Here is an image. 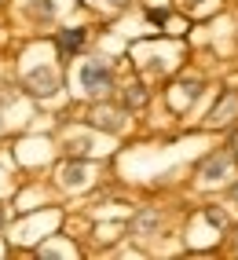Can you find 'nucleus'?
I'll use <instances>...</instances> for the list:
<instances>
[{"label":"nucleus","instance_id":"f257e3e1","mask_svg":"<svg viewBox=\"0 0 238 260\" xmlns=\"http://www.w3.org/2000/svg\"><path fill=\"white\" fill-rule=\"evenodd\" d=\"M81 88L88 92L92 99H107V95L117 88L110 62H103V59H84V62H81Z\"/></svg>","mask_w":238,"mask_h":260},{"label":"nucleus","instance_id":"f03ea898","mask_svg":"<svg viewBox=\"0 0 238 260\" xmlns=\"http://www.w3.org/2000/svg\"><path fill=\"white\" fill-rule=\"evenodd\" d=\"M234 121H238V88H224V92H220V99L213 103L206 125H209V128H231Z\"/></svg>","mask_w":238,"mask_h":260},{"label":"nucleus","instance_id":"7ed1b4c3","mask_svg":"<svg viewBox=\"0 0 238 260\" xmlns=\"http://www.w3.org/2000/svg\"><path fill=\"white\" fill-rule=\"evenodd\" d=\"M125 117H128V110L125 107H114V103H107V99H95V107L88 114V121L95 128H103V132H121L125 128Z\"/></svg>","mask_w":238,"mask_h":260},{"label":"nucleus","instance_id":"20e7f679","mask_svg":"<svg viewBox=\"0 0 238 260\" xmlns=\"http://www.w3.org/2000/svg\"><path fill=\"white\" fill-rule=\"evenodd\" d=\"M161 209H154V205H143L140 213L132 216V235L135 238H154L158 235V228H161Z\"/></svg>","mask_w":238,"mask_h":260},{"label":"nucleus","instance_id":"39448f33","mask_svg":"<svg viewBox=\"0 0 238 260\" xmlns=\"http://www.w3.org/2000/svg\"><path fill=\"white\" fill-rule=\"evenodd\" d=\"M231 161H234V158H231V150L224 147V150L209 154V158L198 165V176H201V180H220V176H224V172L231 169Z\"/></svg>","mask_w":238,"mask_h":260},{"label":"nucleus","instance_id":"423d86ee","mask_svg":"<svg viewBox=\"0 0 238 260\" xmlns=\"http://www.w3.org/2000/svg\"><path fill=\"white\" fill-rule=\"evenodd\" d=\"M84 37H88L84 29H62L59 37H55V44H59V55H62V59L77 55V51L84 48Z\"/></svg>","mask_w":238,"mask_h":260},{"label":"nucleus","instance_id":"0eeeda50","mask_svg":"<svg viewBox=\"0 0 238 260\" xmlns=\"http://www.w3.org/2000/svg\"><path fill=\"white\" fill-rule=\"evenodd\" d=\"M147 103H150V92L143 88V84H128V88L121 92V107L125 110H143Z\"/></svg>","mask_w":238,"mask_h":260},{"label":"nucleus","instance_id":"6e6552de","mask_svg":"<svg viewBox=\"0 0 238 260\" xmlns=\"http://www.w3.org/2000/svg\"><path fill=\"white\" fill-rule=\"evenodd\" d=\"M26 84H29V88H33V84H41V88L33 92V95H52V92L59 88V77H55V74H48V70H41V74H33Z\"/></svg>","mask_w":238,"mask_h":260},{"label":"nucleus","instance_id":"1a4fd4ad","mask_svg":"<svg viewBox=\"0 0 238 260\" xmlns=\"http://www.w3.org/2000/svg\"><path fill=\"white\" fill-rule=\"evenodd\" d=\"M227 150H231V158H234V165H238V125H234L231 136H227Z\"/></svg>","mask_w":238,"mask_h":260}]
</instances>
